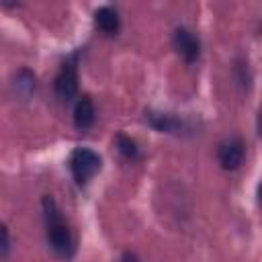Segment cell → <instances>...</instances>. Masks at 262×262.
I'll return each instance as SVG.
<instances>
[{
  "label": "cell",
  "mask_w": 262,
  "mask_h": 262,
  "mask_svg": "<svg viewBox=\"0 0 262 262\" xmlns=\"http://www.w3.org/2000/svg\"><path fill=\"white\" fill-rule=\"evenodd\" d=\"M147 121H149V125L154 129L166 131V133H174V131H178L182 127V123L176 117L168 115V113H147Z\"/></svg>",
  "instance_id": "ba28073f"
},
{
  "label": "cell",
  "mask_w": 262,
  "mask_h": 262,
  "mask_svg": "<svg viewBox=\"0 0 262 262\" xmlns=\"http://www.w3.org/2000/svg\"><path fill=\"white\" fill-rule=\"evenodd\" d=\"M55 92L61 100H72L78 94V68H76V57L68 59L59 74L55 76Z\"/></svg>",
  "instance_id": "3957f363"
},
{
  "label": "cell",
  "mask_w": 262,
  "mask_h": 262,
  "mask_svg": "<svg viewBox=\"0 0 262 262\" xmlns=\"http://www.w3.org/2000/svg\"><path fill=\"white\" fill-rule=\"evenodd\" d=\"M94 23H96V27H98L102 33H106V35L119 33V27H121L119 12H117L113 6H100V8L94 12Z\"/></svg>",
  "instance_id": "52a82bcc"
},
{
  "label": "cell",
  "mask_w": 262,
  "mask_h": 262,
  "mask_svg": "<svg viewBox=\"0 0 262 262\" xmlns=\"http://www.w3.org/2000/svg\"><path fill=\"white\" fill-rule=\"evenodd\" d=\"M8 252H10V231L0 221V256H8Z\"/></svg>",
  "instance_id": "8fae6325"
},
{
  "label": "cell",
  "mask_w": 262,
  "mask_h": 262,
  "mask_svg": "<svg viewBox=\"0 0 262 262\" xmlns=\"http://www.w3.org/2000/svg\"><path fill=\"white\" fill-rule=\"evenodd\" d=\"M14 90L20 96H29L35 90V74L31 70H27V68L18 70L16 76H14Z\"/></svg>",
  "instance_id": "9c48e42d"
},
{
  "label": "cell",
  "mask_w": 262,
  "mask_h": 262,
  "mask_svg": "<svg viewBox=\"0 0 262 262\" xmlns=\"http://www.w3.org/2000/svg\"><path fill=\"white\" fill-rule=\"evenodd\" d=\"M244 141L239 137H229L217 147V160L225 170H235L244 162Z\"/></svg>",
  "instance_id": "277c9868"
},
{
  "label": "cell",
  "mask_w": 262,
  "mask_h": 262,
  "mask_svg": "<svg viewBox=\"0 0 262 262\" xmlns=\"http://www.w3.org/2000/svg\"><path fill=\"white\" fill-rule=\"evenodd\" d=\"M70 170L76 182L84 184L100 170V156L90 147H78L70 156Z\"/></svg>",
  "instance_id": "7a4b0ae2"
},
{
  "label": "cell",
  "mask_w": 262,
  "mask_h": 262,
  "mask_svg": "<svg viewBox=\"0 0 262 262\" xmlns=\"http://www.w3.org/2000/svg\"><path fill=\"white\" fill-rule=\"evenodd\" d=\"M94 119H96V111H94L92 98H90V96L78 98V102H76V106H74V125H76V129L84 131V129L92 127Z\"/></svg>",
  "instance_id": "8992f818"
},
{
  "label": "cell",
  "mask_w": 262,
  "mask_h": 262,
  "mask_svg": "<svg viewBox=\"0 0 262 262\" xmlns=\"http://www.w3.org/2000/svg\"><path fill=\"white\" fill-rule=\"evenodd\" d=\"M123 262H137V256L131 254V252H125L123 254Z\"/></svg>",
  "instance_id": "7c38bea8"
},
{
  "label": "cell",
  "mask_w": 262,
  "mask_h": 262,
  "mask_svg": "<svg viewBox=\"0 0 262 262\" xmlns=\"http://www.w3.org/2000/svg\"><path fill=\"white\" fill-rule=\"evenodd\" d=\"M43 215H45V225H47V239L53 252L59 256H70L74 252V237L63 221L55 201L51 196H43Z\"/></svg>",
  "instance_id": "6da1fadb"
},
{
  "label": "cell",
  "mask_w": 262,
  "mask_h": 262,
  "mask_svg": "<svg viewBox=\"0 0 262 262\" xmlns=\"http://www.w3.org/2000/svg\"><path fill=\"white\" fill-rule=\"evenodd\" d=\"M172 41H174V47H176V51L182 55L184 61L192 63V61L199 57V53H201L199 39H196V37L192 35V31H188L186 27H178V29L174 31Z\"/></svg>",
  "instance_id": "5b68a950"
},
{
  "label": "cell",
  "mask_w": 262,
  "mask_h": 262,
  "mask_svg": "<svg viewBox=\"0 0 262 262\" xmlns=\"http://www.w3.org/2000/svg\"><path fill=\"white\" fill-rule=\"evenodd\" d=\"M117 147H119V154H121L123 158H127V160H135L137 154H139L137 143H135L131 137H127V135H119V137H117Z\"/></svg>",
  "instance_id": "30bf717a"
}]
</instances>
